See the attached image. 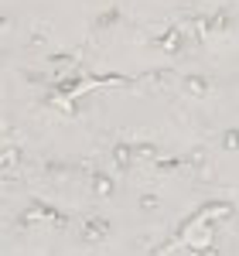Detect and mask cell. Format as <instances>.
Listing matches in <instances>:
<instances>
[{
	"instance_id": "cell-1",
	"label": "cell",
	"mask_w": 239,
	"mask_h": 256,
	"mask_svg": "<svg viewBox=\"0 0 239 256\" xmlns=\"http://www.w3.org/2000/svg\"><path fill=\"white\" fill-rule=\"evenodd\" d=\"M158 48H164V52H171V55H181L184 52V44H188V38H184V28H168L164 34H158V38H150Z\"/></svg>"
},
{
	"instance_id": "cell-4",
	"label": "cell",
	"mask_w": 239,
	"mask_h": 256,
	"mask_svg": "<svg viewBox=\"0 0 239 256\" xmlns=\"http://www.w3.org/2000/svg\"><path fill=\"white\" fill-rule=\"evenodd\" d=\"M31 208H34L41 218H48L52 226H65V216H62L58 208H52V205H44V202H31Z\"/></svg>"
},
{
	"instance_id": "cell-17",
	"label": "cell",
	"mask_w": 239,
	"mask_h": 256,
	"mask_svg": "<svg viewBox=\"0 0 239 256\" xmlns=\"http://www.w3.org/2000/svg\"><path fill=\"white\" fill-rule=\"evenodd\" d=\"M140 208H147V212H150V208H158V198H154V195H144V198H140Z\"/></svg>"
},
{
	"instance_id": "cell-14",
	"label": "cell",
	"mask_w": 239,
	"mask_h": 256,
	"mask_svg": "<svg viewBox=\"0 0 239 256\" xmlns=\"http://www.w3.org/2000/svg\"><path fill=\"white\" fill-rule=\"evenodd\" d=\"M192 171L205 174V150H195V154H192Z\"/></svg>"
},
{
	"instance_id": "cell-7",
	"label": "cell",
	"mask_w": 239,
	"mask_h": 256,
	"mask_svg": "<svg viewBox=\"0 0 239 256\" xmlns=\"http://www.w3.org/2000/svg\"><path fill=\"white\" fill-rule=\"evenodd\" d=\"M92 192L102 198H110L113 195V178H106V174H92Z\"/></svg>"
},
{
	"instance_id": "cell-3",
	"label": "cell",
	"mask_w": 239,
	"mask_h": 256,
	"mask_svg": "<svg viewBox=\"0 0 239 256\" xmlns=\"http://www.w3.org/2000/svg\"><path fill=\"white\" fill-rule=\"evenodd\" d=\"M184 92L195 96V99H205L212 92V82L205 79V76H184Z\"/></svg>"
},
{
	"instance_id": "cell-15",
	"label": "cell",
	"mask_w": 239,
	"mask_h": 256,
	"mask_svg": "<svg viewBox=\"0 0 239 256\" xmlns=\"http://www.w3.org/2000/svg\"><path fill=\"white\" fill-rule=\"evenodd\" d=\"M79 58V52H58V55H52L48 62H55V65H65V62H76Z\"/></svg>"
},
{
	"instance_id": "cell-6",
	"label": "cell",
	"mask_w": 239,
	"mask_h": 256,
	"mask_svg": "<svg viewBox=\"0 0 239 256\" xmlns=\"http://www.w3.org/2000/svg\"><path fill=\"white\" fill-rule=\"evenodd\" d=\"M113 160H116L120 171H130V164H134V158H130V144H116V147H113Z\"/></svg>"
},
{
	"instance_id": "cell-8",
	"label": "cell",
	"mask_w": 239,
	"mask_h": 256,
	"mask_svg": "<svg viewBox=\"0 0 239 256\" xmlns=\"http://www.w3.org/2000/svg\"><path fill=\"white\" fill-rule=\"evenodd\" d=\"M44 174L48 178H72V174H79L76 168H65V164H44Z\"/></svg>"
},
{
	"instance_id": "cell-5",
	"label": "cell",
	"mask_w": 239,
	"mask_h": 256,
	"mask_svg": "<svg viewBox=\"0 0 239 256\" xmlns=\"http://www.w3.org/2000/svg\"><path fill=\"white\" fill-rule=\"evenodd\" d=\"M130 158L134 160H154L158 158V147L154 144H130Z\"/></svg>"
},
{
	"instance_id": "cell-2",
	"label": "cell",
	"mask_w": 239,
	"mask_h": 256,
	"mask_svg": "<svg viewBox=\"0 0 239 256\" xmlns=\"http://www.w3.org/2000/svg\"><path fill=\"white\" fill-rule=\"evenodd\" d=\"M79 236H82V242H102V239L110 236V222L100 218V216L86 218V222H82V229H79Z\"/></svg>"
},
{
	"instance_id": "cell-9",
	"label": "cell",
	"mask_w": 239,
	"mask_h": 256,
	"mask_svg": "<svg viewBox=\"0 0 239 256\" xmlns=\"http://www.w3.org/2000/svg\"><path fill=\"white\" fill-rule=\"evenodd\" d=\"M184 160H178V158H164V160H158L154 158V171H160V174H168V171H178Z\"/></svg>"
},
{
	"instance_id": "cell-12",
	"label": "cell",
	"mask_w": 239,
	"mask_h": 256,
	"mask_svg": "<svg viewBox=\"0 0 239 256\" xmlns=\"http://www.w3.org/2000/svg\"><path fill=\"white\" fill-rule=\"evenodd\" d=\"M222 147L226 150H239V130H226L222 134Z\"/></svg>"
},
{
	"instance_id": "cell-10",
	"label": "cell",
	"mask_w": 239,
	"mask_h": 256,
	"mask_svg": "<svg viewBox=\"0 0 239 256\" xmlns=\"http://www.w3.org/2000/svg\"><path fill=\"white\" fill-rule=\"evenodd\" d=\"M116 20H120V10L113 7V10H106V14H100V18H96V28H100V31H106V28H113Z\"/></svg>"
},
{
	"instance_id": "cell-16",
	"label": "cell",
	"mask_w": 239,
	"mask_h": 256,
	"mask_svg": "<svg viewBox=\"0 0 239 256\" xmlns=\"http://www.w3.org/2000/svg\"><path fill=\"white\" fill-rule=\"evenodd\" d=\"M144 79H154V82H164V79H171V68H160V72H147Z\"/></svg>"
},
{
	"instance_id": "cell-13",
	"label": "cell",
	"mask_w": 239,
	"mask_h": 256,
	"mask_svg": "<svg viewBox=\"0 0 239 256\" xmlns=\"http://www.w3.org/2000/svg\"><path fill=\"white\" fill-rule=\"evenodd\" d=\"M52 34V28L48 24H34V34H31V44H41V41Z\"/></svg>"
},
{
	"instance_id": "cell-11",
	"label": "cell",
	"mask_w": 239,
	"mask_h": 256,
	"mask_svg": "<svg viewBox=\"0 0 239 256\" xmlns=\"http://www.w3.org/2000/svg\"><path fill=\"white\" fill-rule=\"evenodd\" d=\"M0 160H4V171H10V168H14V164L20 160V150H18V147H7V150H4V158H0Z\"/></svg>"
}]
</instances>
